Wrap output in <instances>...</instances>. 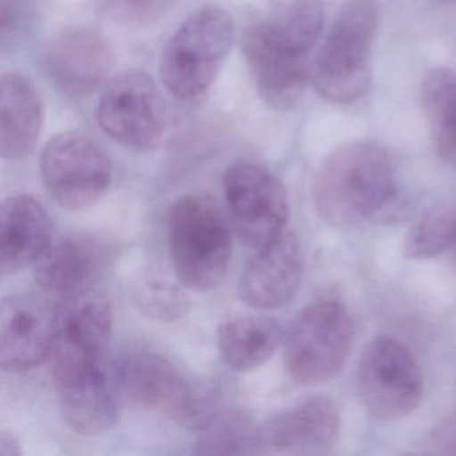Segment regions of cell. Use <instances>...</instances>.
Wrapping results in <instances>:
<instances>
[{"instance_id": "6da1fadb", "label": "cell", "mask_w": 456, "mask_h": 456, "mask_svg": "<svg viewBox=\"0 0 456 456\" xmlns=\"http://www.w3.org/2000/svg\"><path fill=\"white\" fill-rule=\"evenodd\" d=\"M324 26L322 0H290L250 26L242 49L261 98L276 110L297 105L311 82L309 53Z\"/></svg>"}, {"instance_id": "7a4b0ae2", "label": "cell", "mask_w": 456, "mask_h": 456, "mask_svg": "<svg viewBox=\"0 0 456 456\" xmlns=\"http://www.w3.org/2000/svg\"><path fill=\"white\" fill-rule=\"evenodd\" d=\"M396 197L391 159L372 141H354L332 151L320 165L314 201L320 217L338 229L378 217Z\"/></svg>"}, {"instance_id": "3957f363", "label": "cell", "mask_w": 456, "mask_h": 456, "mask_svg": "<svg viewBox=\"0 0 456 456\" xmlns=\"http://www.w3.org/2000/svg\"><path fill=\"white\" fill-rule=\"evenodd\" d=\"M167 236L173 268L183 287L207 292L221 284L233 245L228 225L209 197H181L170 209Z\"/></svg>"}, {"instance_id": "277c9868", "label": "cell", "mask_w": 456, "mask_h": 456, "mask_svg": "<svg viewBox=\"0 0 456 456\" xmlns=\"http://www.w3.org/2000/svg\"><path fill=\"white\" fill-rule=\"evenodd\" d=\"M378 22L376 0H351L344 7L312 63L311 82L322 100L348 105L367 94Z\"/></svg>"}, {"instance_id": "5b68a950", "label": "cell", "mask_w": 456, "mask_h": 456, "mask_svg": "<svg viewBox=\"0 0 456 456\" xmlns=\"http://www.w3.org/2000/svg\"><path fill=\"white\" fill-rule=\"evenodd\" d=\"M233 20L225 10L207 6L191 14L167 42L159 76L178 101L197 100L217 78L233 45Z\"/></svg>"}, {"instance_id": "8992f818", "label": "cell", "mask_w": 456, "mask_h": 456, "mask_svg": "<svg viewBox=\"0 0 456 456\" xmlns=\"http://www.w3.org/2000/svg\"><path fill=\"white\" fill-rule=\"evenodd\" d=\"M354 343V324L343 304L319 301L304 309L284 336V364L296 383L316 386L335 378Z\"/></svg>"}, {"instance_id": "52a82bcc", "label": "cell", "mask_w": 456, "mask_h": 456, "mask_svg": "<svg viewBox=\"0 0 456 456\" xmlns=\"http://www.w3.org/2000/svg\"><path fill=\"white\" fill-rule=\"evenodd\" d=\"M95 118L109 138L133 151L159 148L167 132V105L159 85L140 70L122 71L108 82Z\"/></svg>"}, {"instance_id": "ba28073f", "label": "cell", "mask_w": 456, "mask_h": 456, "mask_svg": "<svg viewBox=\"0 0 456 456\" xmlns=\"http://www.w3.org/2000/svg\"><path fill=\"white\" fill-rule=\"evenodd\" d=\"M42 183L63 209L94 207L110 188L113 165L105 151L78 133H61L39 159Z\"/></svg>"}, {"instance_id": "9c48e42d", "label": "cell", "mask_w": 456, "mask_h": 456, "mask_svg": "<svg viewBox=\"0 0 456 456\" xmlns=\"http://www.w3.org/2000/svg\"><path fill=\"white\" fill-rule=\"evenodd\" d=\"M224 197L237 236L260 249L285 233L289 205L281 181L250 162L232 165L223 178Z\"/></svg>"}, {"instance_id": "30bf717a", "label": "cell", "mask_w": 456, "mask_h": 456, "mask_svg": "<svg viewBox=\"0 0 456 456\" xmlns=\"http://www.w3.org/2000/svg\"><path fill=\"white\" fill-rule=\"evenodd\" d=\"M357 379L362 404L378 420L410 415L423 397V376L415 357L388 336L376 338L365 346Z\"/></svg>"}, {"instance_id": "8fae6325", "label": "cell", "mask_w": 456, "mask_h": 456, "mask_svg": "<svg viewBox=\"0 0 456 456\" xmlns=\"http://www.w3.org/2000/svg\"><path fill=\"white\" fill-rule=\"evenodd\" d=\"M57 314V336L49 357L55 384L105 365L114 320L108 298L93 289L62 298Z\"/></svg>"}, {"instance_id": "7c38bea8", "label": "cell", "mask_w": 456, "mask_h": 456, "mask_svg": "<svg viewBox=\"0 0 456 456\" xmlns=\"http://www.w3.org/2000/svg\"><path fill=\"white\" fill-rule=\"evenodd\" d=\"M113 373L122 397L191 426L196 388L169 360L154 352H132Z\"/></svg>"}, {"instance_id": "4fadbf2b", "label": "cell", "mask_w": 456, "mask_h": 456, "mask_svg": "<svg viewBox=\"0 0 456 456\" xmlns=\"http://www.w3.org/2000/svg\"><path fill=\"white\" fill-rule=\"evenodd\" d=\"M114 62L110 42L89 28H73L58 34L42 54L45 73L63 94L86 97L109 76Z\"/></svg>"}, {"instance_id": "5bb4252c", "label": "cell", "mask_w": 456, "mask_h": 456, "mask_svg": "<svg viewBox=\"0 0 456 456\" xmlns=\"http://www.w3.org/2000/svg\"><path fill=\"white\" fill-rule=\"evenodd\" d=\"M57 308L28 296L0 305V367L7 373L34 370L49 359L57 336Z\"/></svg>"}, {"instance_id": "9a60e30c", "label": "cell", "mask_w": 456, "mask_h": 456, "mask_svg": "<svg viewBox=\"0 0 456 456\" xmlns=\"http://www.w3.org/2000/svg\"><path fill=\"white\" fill-rule=\"evenodd\" d=\"M338 434V407L325 396L309 397L261 426L264 453L273 455H322L335 445Z\"/></svg>"}, {"instance_id": "2e32d148", "label": "cell", "mask_w": 456, "mask_h": 456, "mask_svg": "<svg viewBox=\"0 0 456 456\" xmlns=\"http://www.w3.org/2000/svg\"><path fill=\"white\" fill-rule=\"evenodd\" d=\"M304 258L300 244L287 233L257 249L240 281V296L260 311L284 308L296 297L303 279Z\"/></svg>"}, {"instance_id": "e0dca14e", "label": "cell", "mask_w": 456, "mask_h": 456, "mask_svg": "<svg viewBox=\"0 0 456 456\" xmlns=\"http://www.w3.org/2000/svg\"><path fill=\"white\" fill-rule=\"evenodd\" d=\"M108 263V248L102 242L71 234L52 242L36 264V280L45 292L68 298L92 290Z\"/></svg>"}, {"instance_id": "ac0fdd59", "label": "cell", "mask_w": 456, "mask_h": 456, "mask_svg": "<svg viewBox=\"0 0 456 456\" xmlns=\"http://www.w3.org/2000/svg\"><path fill=\"white\" fill-rule=\"evenodd\" d=\"M53 242L49 213L28 194L4 200L0 208V273L4 276L36 265Z\"/></svg>"}, {"instance_id": "d6986e66", "label": "cell", "mask_w": 456, "mask_h": 456, "mask_svg": "<svg viewBox=\"0 0 456 456\" xmlns=\"http://www.w3.org/2000/svg\"><path fill=\"white\" fill-rule=\"evenodd\" d=\"M57 388L63 418L73 431L95 436L118 421L121 392L105 365L57 384Z\"/></svg>"}, {"instance_id": "ffe728a7", "label": "cell", "mask_w": 456, "mask_h": 456, "mask_svg": "<svg viewBox=\"0 0 456 456\" xmlns=\"http://www.w3.org/2000/svg\"><path fill=\"white\" fill-rule=\"evenodd\" d=\"M42 127V102L36 86L17 73L0 81V154L18 161L36 148Z\"/></svg>"}, {"instance_id": "44dd1931", "label": "cell", "mask_w": 456, "mask_h": 456, "mask_svg": "<svg viewBox=\"0 0 456 456\" xmlns=\"http://www.w3.org/2000/svg\"><path fill=\"white\" fill-rule=\"evenodd\" d=\"M284 333L276 320L266 316H240L218 328V349L234 372H250L269 362Z\"/></svg>"}, {"instance_id": "7402d4cb", "label": "cell", "mask_w": 456, "mask_h": 456, "mask_svg": "<svg viewBox=\"0 0 456 456\" xmlns=\"http://www.w3.org/2000/svg\"><path fill=\"white\" fill-rule=\"evenodd\" d=\"M421 108L437 156L456 167V73L435 69L421 87Z\"/></svg>"}, {"instance_id": "603a6c76", "label": "cell", "mask_w": 456, "mask_h": 456, "mask_svg": "<svg viewBox=\"0 0 456 456\" xmlns=\"http://www.w3.org/2000/svg\"><path fill=\"white\" fill-rule=\"evenodd\" d=\"M199 432L193 451L197 455L264 453L261 427L240 408H220Z\"/></svg>"}, {"instance_id": "cb8c5ba5", "label": "cell", "mask_w": 456, "mask_h": 456, "mask_svg": "<svg viewBox=\"0 0 456 456\" xmlns=\"http://www.w3.org/2000/svg\"><path fill=\"white\" fill-rule=\"evenodd\" d=\"M133 297L143 314L159 320L180 319L188 306L185 297L175 285L151 273L145 274L134 282Z\"/></svg>"}, {"instance_id": "d4e9b609", "label": "cell", "mask_w": 456, "mask_h": 456, "mask_svg": "<svg viewBox=\"0 0 456 456\" xmlns=\"http://www.w3.org/2000/svg\"><path fill=\"white\" fill-rule=\"evenodd\" d=\"M173 0H103L106 12L127 25L156 22L172 6Z\"/></svg>"}, {"instance_id": "484cf974", "label": "cell", "mask_w": 456, "mask_h": 456, "mask_svg": "<svg viewBox=\"0 0 456 456\" xmlns=\"http://www.w3.org/2000/svg\"><path fill=\"white\" fill-rule=\"evenodd\" d=\"M0 31L2 42L6 44L7 38L22 28L26 17L25 0H0Z\"/></svg>"}, {"instance_id": "4316f807", "label": "cell", "mask_w": 456, "mask_h": 456, "mask_svg": "<svg viewBox=\"0 0 456 456\" xmlns=\"http://www.w3.org/2000/svg\"><path fill=\"white\" fill-rule=\"evenodd\" d=\"M432 444L442 453H456V416L443 421L432 434Z\"/></svg>"}, {"instance_id": "83f0119b", "label": "cell", "mask_w": 456, "mask_h": 456, "mask_svg": "<svg viewBox=\"0 0 456 456\" xmlns=\"http://www.w3.org/2000/svg\"><path fill=\"white\" fill-rule=\"evenodd\" d=\"M443 255H447L456 274V205L447 208V234Z\"/></svg>"}, {"instance_id": "f1b7e54d", "label": "cell", "mask_w": 456, "mask_h": 456, "mask_svg": "<svg viewBox=\"0 0 456 456\" xmlns=\"http://www.w3.org/2000/svg\"><path fill=\"white\" fill-rule=\"evenodd\" d=\"M20 453H22V450H20V444L17 437L6 429L0 432V455L18 456Z\"/></svg>"}]
</instances>
